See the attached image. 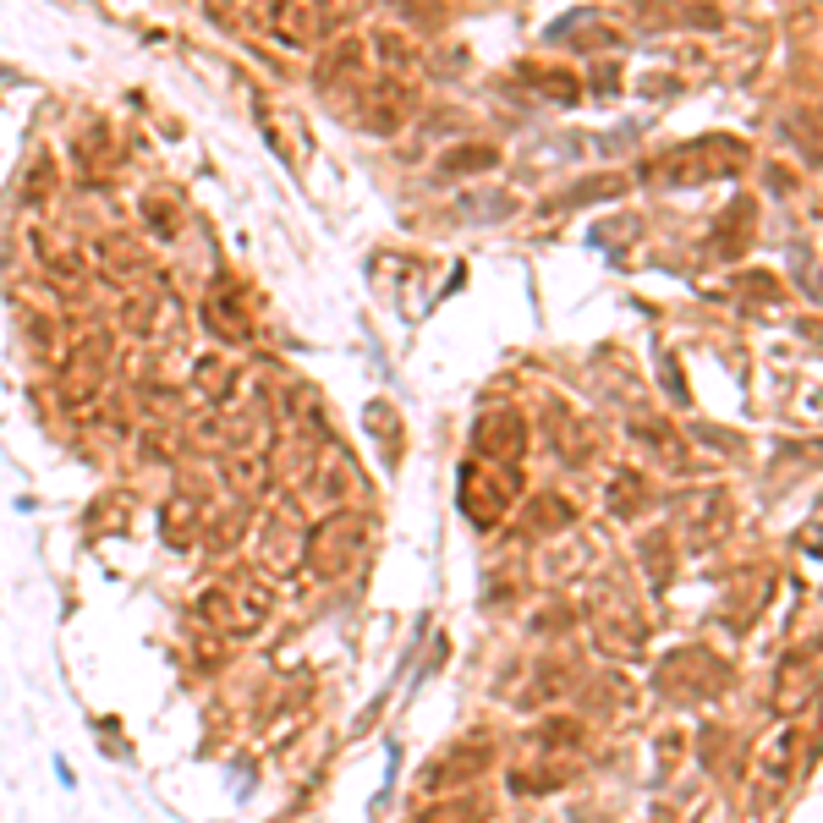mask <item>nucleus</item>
<instances>
[{
    "label": "nucleus",
    "mask_w": 823,
    "mask_h": 823,
    "mask_svg": "<svg viewBox=\"0 0 823 823\" xmlns=\"http://www.w3.org/2000/svg\"><path fill=\"white\" fill-rule=\"evenodd\" d=\"M741 171V143L735 138H697L670 149L664 160L648 165V182L659 187H697V182H725Z\"/></svg>",
    "instance_id": "1"
},
{
    "label": "nucleus",
    "mask_w": 823,
    "mask_h": 823,
    "mask_svg": "<svg viewBox=\"0 0 823 823\" xmlns=\"http://www.w3.org/2000/svg\"><path fill=\"white\" fill-rule=\"evenodd\" d=\"M269 610H275V593H269L264 582H253V577L209 582L204 599H198V615H204L215 631H236V637L258 631V626L269 621Z\"/></svg>",
    "instance_id": "2"
},
{
    "label": "nucleus",
    "mask_w": 823,
    "mask_h": 823,
    "mask_svg": "<svg viewBox=\"0 0 823 823\" xmlns=\"http://www.w3.org/2000/svg\"><path fill=\"white\" fill-rule=\"evenodd\" d=\"M362 538H368L362 517H351V511H329L324 522H313V528H308V555H302V560L313 566V577L335 582V577H346V571L357 566Z\"/></svg>",
    "instance_id": "3"
},
{
    "label": "nucleus",
    "mask_w": 823,
    "mask_h": 823,
    "mask_svg": "<svg viewBox=\"0 0 823 823\" xmlns=\"http://www.w3.org/2000/svg\"><path fill=\"white\" fill-rule=\"evenodd\" d=\"M517 500V473L500 467V462H473L462 473V506L478 528H495L506 517V506Z\"/></svg>",
    "instance_id": "4"
},
{
    "label": "nucleus",
    "mask_w": 823,
    "mask_h": 823,
    "mask_svg": "<svg viewBox=\"0 0 823 823\" xmlns=\"http://www.w3.org/2000/svg\"><path fill=\"white\" fill-rule=\"evenodd\" d=\"M473 451H478L484 462L511 467V462L528 451V424H522V412H511V406H489L484 418L473 424Z\"/></svg>",
    "instance_id": "5"
},
{
    "label": "nucleus",
    "mask_w": 823,
    "mask_h": 823,
    "mask_svg": "<svg viewBox=\"0 0 823 823\" xmlns=\"http://www.w3.org/2000/svg\"><path fill=\"white\" fill-rule=\"evenodd\" d=\"M105 373H111V340H105V335L78 340V351H72V357H67V368H61V390H67V401H72V406H89V401L100 395Z\"/></svg>",
    "instance_id": "6"
},
{
    "label": "nucleus",
    "mask_w": 823,
    "mask_h": 823,
    "mask_svg": "<svg viewBox=\"0 0 823 823\" xmlns=\"http://www.w3.org/2000/svg\"><path fill=\"white\" fill-rule=\"evenodd\" d=\"M329 28H335V18H329L324 0H275V12H269V34L297 45V50L318 45Z\"/></svg>",
    "instance_id": "7"
},
{
    "label": "nucleus",
    "mask_w": 823,
    "mask_h": 823,
    "mask_svg": "<svg viewBox=\"0 0 823 823\" xmlns=\"http://www.w3.org/2000/svg\"><path fill=\"white\" fill-rule=\"evenodd\" d=\"M308 555V528H297V517L280 506L275 517H264V533H258V560L275 571V577H291Z\"/></svg>",
    "instance_id": "8"
},
{
    "label": "nucleus",
    "mask_w": 823,
    "mask_h": 823,
    "mask_svg": "<svg viewBox=\"0 0 823 823\" xmlns=\"http://www.w3.org/2000/svg\"><path fill=\"white\" fill-rule=\"evenodd\" d=\"M269 473H275V462H269V451H258V445L220 451V478H225V489L242 495V500L264 495V489H269Z\"/></svg>",
    "instance_id": "9"
},
{
    "label": "nucleus",
    "mask_w": 823,
    "mask_h": 823,
    "mask_svg": "<svg viewBox=\"0 0 823 823\" xmlns=\"http://www.w3.org/2000/svg\"><path fill=\"white\" fill-rule=\"evenodd\" d=\"M204 324H209L220 340H231V346L253 340V324H247V308H242L236 286H215V291L204 297Z\"/></svg>",
    "instance_id": "10"
},
{
    "label": "nucleus",
    "mask_w": 823,
    "mask_h": 823,
    "mask_svg": "<svg viewBox=\"0 0 823 823\" xmlns=\"http://www.w3.org/2000/svg\"><path fill=\"white\" fill-rule=\"evenodd\" d=\"M193 538H198V500L182 495V500L165 506V544L182 549V544H193Z\"/></svg>",
    "instance_id": "11"
},
{
    "label": "nucleus",
    "mask_w": 823,
    "mask_h": 823,
    "mask_svg": "<svg viewBox=\"0 0 823 823\" xmlns=\"http://www.w3.org/2000/svg\"><path fill=\"white\" fill-rule=\"evenodd\" d=\"M198 390L209 395V406H225L231 390H236V368L220 362V357H204V362H198Z\"/></svg>",
    "instance_id": "12"
},
{
    "label": "nucleus",
    "mask_w": 823,
    "mask_h": 823,
    "mask_svg": "<svg viewBox=\"0 0 823 823\" xmlns=\"http://www.w3.org/2000/svg\"><path fill=\"white\" fill-rule=\"evenodd\" d=\"M528 522H533L538 533H555V528H566V522H571V506H566V500H555V495H544V500H533V506H528Z\"/></svg>",
    "instance_id": "13"
},
{
    "label": "nucleus",
    "mask_w": 823,
    "mask_h": 823,
    "mask_svg": "<svg viewBox=\"0 0 823 823\" xmlns=\"http://www.w3.org/2000/svg\"><path fill=\"white\" fill-rule=\"evenodd\" d=\"M368 434L390 451L384 462H395V451H401V424L390 429V406H384V401H373V406H368Z\"/></svg>",
    "instance_id": "14"
},
{
    "label": "nucleus",
    "mask_w": 823,
    "mask_h": 823,
    "mask_svg": "<svg viewBox=\"0 0 823 823\" xmlns=\"http://www.w3.org/2000/svg\"><path fill=\"white\" fill-rule=\"evenodd\" d=\"M143 220H149L160 236H176V225H182V209H176L171 198H160V193H154V198H143Z\"/></svg>",
    "instance_id": "15"
},
{
    "label": "nucleus",
    "mask_w": 823,
    "mask_h": 823,
    "mask_svg": "<svg viewBox=\"0 0 823 823\" xmlns=\"http://www.w3.org/2000/svg\"><path fill=\"white\" fill-rule=\"evenodd\" d=\"M528 83L544 89V94H555V100H566V105L577 100V78L571 72H528Z\"/></svg>",
    "instance_id": "16"
},
{
    "label": "nucleus",
    "mask_w": 823,
    "mask_h": 823,
    "mask_svg": "<svg viewBox=\"0 0 823 823\" xmlns=\"http://www.w3.org/2000/svg\"><path fill=\"white\" fill-rule=\"evenodd\" d=\"M478 165H495V149H478V143H462V154H451L440 171L456 176V171H478Z\"/></svg>",
    "instance_id": "17"
},
{
    "label": "nucleus",
    "mask_w": 823,
    "mask_h": 823,
    "mask_svg": "<svg viewBox=\"0 0 823 823\" xmlns=\"http://www.w3.org/2000/svg\"><path fill=\"white\" fill-rule=\"evenodd\" d=\"M50 182H56V171H50V160H34V171H28V204H39V198H50Z\"/></svg>",
    "instance_id": "18"
},
{
    "label": "nucleus",
    "mask_w": 823,
    "mask_h": 823,
    "mask_svg": "<svg viewBox=\"0 0 823 823\" xmlns=\"http://www.w3.org/2000/svg\"><path fill=\"white\" fill-rule=\"evenodd\" d=\"M242 528H247L242 517H225V522H215V528H209V549H231V544L242 538Z\"/></svg>",
    "instance_id": "19"
},
{
    "label": "nucleus",
    "mask_w": 823,
    "mask_h": 823,
    "mask_svg": "<svg viewBox=\"0 0 823 823\" xmlns=\"http://www.w3.org/2000/svg\"><path fill=\"white\" fill-rule=\"evenodd\" d=\"M429 823H478V807H473V801H456V807H440Z\"/></svg>",
    "instance_id": "20"
}]
</instances>
